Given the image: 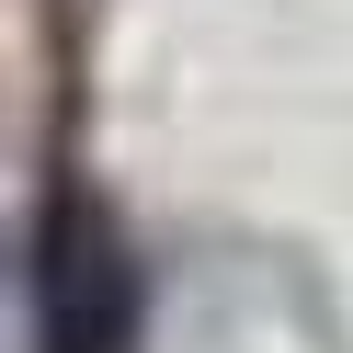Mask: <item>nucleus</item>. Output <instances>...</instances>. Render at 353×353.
Returning <instances> with one entry per match:
<instances>
[{"instance_id": "obj_1", "label": "nucleus", "mask_w": 353, "mask_h": 353, "mask_svg": "<svg viewBox=\"0 0 353 353\" xmlns=\"http://www.w3.org/2000/svg\"><path fill=\"white\" fill-rule=\"evenodd\" d=\"M34 353H125L137 342V251L103 194H46L34 216Z\"/></svg>"}]
</instances>
